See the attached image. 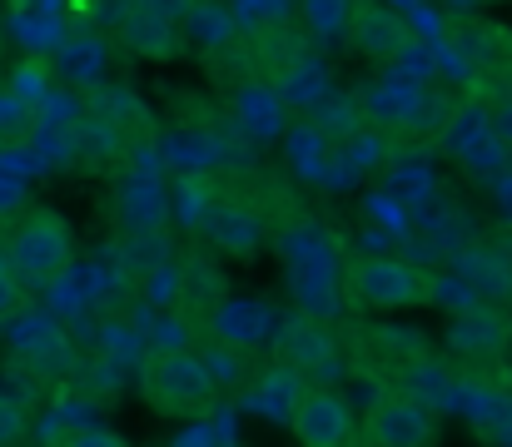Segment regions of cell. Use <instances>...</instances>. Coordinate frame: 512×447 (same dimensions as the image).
<instances>
[{"label": "cell", "mask_w": 512, "mask_h": 447, "mask_svg": "<svg viewBox=\"0 0 512 447\" xmlns=\"http://www.w3.org/2000/svg\"><path fill=\"white\" fill-rule=\"evenodd\" d=\"M5 90H15L30 110H40V105L55 95V90H50V65H45V60H20V65L10 70V85H5Z\"/></svg>", "instance_id": "d6986e66"}, {"label": "cell", "mask_w": 512, "mask_h": 447, "mask_svg": "<svg viewBox=\"0 0 512 447\" xmlns=\"http://www.w3.org/2000/svg\"><path fill=\"white\" fill-rule=\"evenodd\" d=\"M60 447H130L115 428H80V433H70Z\"/></svg>", "instance_id": "7402d4cb"}, {"label": "cell", "mask_w": 512, "mask_h": 447, "mask_svg": "<svg viewBox=\"0 0 512 447\" xmlns=\"http://www.w3.org/2000/svg\"><path fill=\"white\" fill-rule=\"evenodd\" d=\"M309 378L304 373H294V368H284V363H274L259 383H254V403H259V413L264 418H274V423H294V413H299V403L309 398Z\"/></svg>", "instance_id": "7c38bea8"}, {"label": "cell", "mask_w": 512, "mask_h": 447, "mask_svg": "<svg viewBox=\"0 0 512 447\" xmlns=\"http://www.w3.org/2000/svg\"><path fill=\"white\" fill-rule=\"evenodd\" d=\"M269 328H274L269 308H264V303H244V298H229V303L209 318V338H219V343H229V348H239V353H249Z\"/></svg>", "instance_id": "8fae6325"}, {"label": "cell", "mask_w": 512, "mask_h": 447, "mask_svg": "<svg viewBox=\"0 0 512 447\" xmlns=\"http://www.w3.org/2000/svg\"><path fill=\"white\" fill-rule=\"evenodd\" d=\"M274 90H279L284 110H314L329 95V70L309 50H294L289 60L274 65Z\"/></svg>", "instance_id": "ba28073f"}, {"label": "cell", "mask_w": 512, "mask_h": 447, "mask_svg": "<svg viewBox=\"0 0 512 447\" xmlns=\"http://www.w3.org/2000/svg\"><path fill=\"white\" fill-rule=\"evenodd\" d=\"M25 433V418H20V408L15 403H0V447H10L15 438Z\"/></svg>", "instance_id": "cb8c5ba5"}, {"label": "cell", "mask_w": 512, "mask_h": 447, "mask_svg": "<svg viewBox=\"0 0 512 447\" xmlns=\"http://www.w3.org/2000/svg\"><path fill=\"white\" fill-rule=\"evenodd\" d=\"M30 130H40V115L15 90H0V140H25Z\"/></svg>", "instance_id": "ffe728a7"}, {"label": "cell", "mask_w": 512, "mask_h": 447, "mask_svg": "<svg viewBox=\"0 0 512 447\" xmlns=\"http://www.w3.org/2000/svg\"><path fill=\"white\" fill-rule=\"evenodd\" d=\"M184 35L194 45H204V50H229L234 35H239V15H229V10H219L209 0H194L189 15H184Z\"/></svg>", "instance_id": "5bb4252c"}, {"label": "cell", "mask_w": 512, "mask_h": 447, "mask_svg": "<svg viewBox=\"0 0 512 447\" xmlns=\"http://www.w3.org/2000/svg\"><path fill=\"white\" fill-rule=\"evenodd\" d=\"M508 323L498 318V313H488V308H478V313H468V318H458V328H453V343L458 348H473V353H483V348H503L508 343Z\"/></svg>", "instance_id": "e0dca14e"}, {"label": "cell", "mask_w": 512, "mask_h": 447, "mask_svg": "<svg viewBox=\"0 0 512 447\" xmlns=\"http://www.w3.org/2000/svg\"><path fill=\"white\" fill-rule=\"evenodd\" d=\"M343 40H348L353 55H363V60H373V65H403V60L418 55L413 25H408L398 10L378 5V0H358L353 25H348Z\"/></svg>", "instance_id": "5b68a950"}, {"label": "cell", "mask_w": 512, "mask_h": 447, "mask_svg": "<svg viewBox=\"0 0 512 447\" xmlns=\"http://www.w3.org/2000/svg\"><path fill=\"white\" fill-rule=\"evenodd\" d=\"M234 120H239L244 135L274 140L284 130V100H279V90L274 85H259V80H244L234 90Z\"/></svg>", "instance_id": "9c48e42d"}, {"label": "cell", "mask_w": 512, "mask_h": 447, "mask_svg": "<svg viewBox=\"0 0 512 447\" xmlns=\"http://www.w3.org/2000/svg\"><path fill=\"white\" fill-rule=\"evenodd\" d=\"M363 443L368 447H433L438 423L423 398L413 393H378L368 418H363Z\"/></svg>", "instance_id": "277c9868"}, {"label": "cell", "mask_w": 512, "mask_h": 447, "mask_svg": "<svg viewBox=\"0 0 512 447\" xmlns=\"http://www.w3.org/2000/svg\"><path fill=\"white\" fill-rule=\"evenodd\" d=\"M120 35H125V45L130 50H140V55H174V30L165 15H155V10H130L125 15V25H120Z\"/></svg>", "instance_id": "9a60e30c"}, {"label": "cell", "mask_w": 512, "mask_h": 447, "mask_svg": "<svg viewBox=\"0 0 512 447\" xmlns=\"http://www.w3.org/2000/svg\"><path fill=\"white\" fill-rule=\"evenodd\" d=\"M488 110H493V135H498V140L512 149V90H503V95H498Z\"/></svg>", "instance_id": "603a6c76"}, {"label": "cell", "mask_w": 512, "mask_h": 447, "mask_svg": "<svg viewBox=\"0 0 512 447\" xmlns=\"http://www.w3.org/2000/svg\"><path fill=\"white\" fill-rule=\"evenodd\" d=\"M55 70H65L75 85H90L100 70V40H65L55 50Z\"/></svg>", "instance_id": "ac0fdd59"}, {"label": "cell", "mask_w": 512, "mask_h": 447, "mask_svg": "<svg viewBox=\"0 0 512 447\" xmlns=\"http://www.w3.org/2000/svg\"><path fill=\"white\" fill-rule=\"evenodd\" d=\"M140 393L165 418H204L219 403V378L194 348H155L140 368Z\"/></svg>", "instance_id": "6da1fadb"}, {"label": "cell", "mask_w": 512, "mask_h": 447, "mask_svg": "<svg viewBox=\"0 0 512 447\" xmlns=\"http://www.w3.org/2000/svg\"><path fill=\"white\" fill-rule=\"evenodd\" d=\"M353 10H358V0H299V15L319 40H343L353 25Z\"/></svg>", "instance_id": "2e32d148"}, {"label": "cell", "mask_w": 512, "mask_h": 447, "mask_svg": "<svg viewBox=\"0 0 512 447\" xmlns=\"http://www.w3.org/2000/svg\"><path fill=\"white\" fill-rule=\"evenodd\" d=\"M20 308H25V279L15 274L10 254L0 249V323H10V318H15Z\"/></svg>", "instance_id": "44dd1931"}, {"label": "cell", "mask_w": 512, "mask_h": 447, "mask_svg": "<svg viewBox=\"0 0 512 447\" xmlns=\"http://www.w3.org/2000/svg\"><path fill=\"white\" fill-rule=\"evenodd\" d=\"M274 358H279L284 368L304 373L314 388H329L334 373H339V343H334L329 328H324L319 318H309V313H299V318H289V323L274 328Z\"/></svg>", "instance_id": "8992f818"}, {"label": "cell", "mask_w": 512, "mask_h": 447, "mask_svg": "<svg viewBox=\"0 0 512 447\" xmlns=\"http://www.w3.org/2000/svg\"><path fill=\"white\" fill-rule=\"evenodd\" d=\"M5 254H10L15 274L25 279V289H55L75 269V234L55 209H25L10 224Z\"/></svg>", "instance_id": "3957f363"}, {"label": "cell", "mask_w": 512, "mask_h": 447, "mask_svg": "<svg viewBox=\"0 0 512 447\" xmlns=\"http://www.w3.org/2000/svg\"><path fill=\"white\" fill-rule=\"evenodd\" d=\"M343 303L358 313H403L433 303V279L393 254H353L339 274Z\"/></svg>", "instance_id": "7a4b0ae2"}, {"label": "cell", "mask_w": 512, "mask_h": 447, "mask_svg": "<svg viewBox=\"0 0 512 447\" xmlns=\"http://www.w3.org/2000/svg\"><path fill=\"white\" fill-rule=\"evenodd\" d=\"M204 229H209V239H214V249H224V254H234V259H249L254 249H259V214L254 209H244V204H214L209 214H204Z\"/></svg>", "instance_id": "30bf717a"}, {"label": "cell", "mask_w": 512, "mask_h": 447, "mask_svg": "<svg viewBox=\"0 0 512 447\" xmlns=\"http://www.w3.org/2000/svg\"><path fill=\"white\" fill-rule=\"evenodd\" d=\"M224 303H229L224 279H219L204 259H184V264H179V308H184L189 318H204V323H209Z\"/></svg>", "instance_id": "4fadbf2b"}, {"label": "cell", "mask_w": 512, "mask_h": 447, "mask_svg": "<svg viewBox=\"0 0 512 447\" xmlns=\"http://www.w3.org/2000/svg\"><path fill=\"white\" fill-rule=\"evenodd\" d=\"M289 433H294L299 447H353L358 423H353V408H348V398L339 388H309V398L299 403Z\"/></svg>", "instance_id": "52a82bcc"}]
</instances>
